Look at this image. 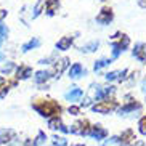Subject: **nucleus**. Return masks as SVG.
I'll list each match as a JSON object with an SVG mask.
<instances>
[{"label":"nucleus","instance_id":"9","mask_svg":"<svg viewBox=\"0 0 146 146\" xmlns=\"http://www.w3.org/2000/svg\"><path fill=\"white\" fill-rule=\"evenodd\" d=\"M82 95H84V92L80 88H77V87H74L69 93H66V100L68 101H77V100L82 98Z\"/></svg>","mask_w":146,"mask_h":146},{"label":"nucleus","instance_id":"6","mask_svg":"<svg viewBox=\"0 0 146 146\" xmlns=\"http://www.w3.org/2000/svg\"><path fill=\"white\" fill-rule=\"evenodd\" d=\"M125 74H127V69H122V71H112V72H108L104 76L108 82H112V80H122L125 77Z\"/></svg>","mask_w":146,"mask_h":146},{"label":"nucleus","instance_id":"27","mask_svg":"<svg viewBox=\"0 0 146 146\" xmlns=\"http://www.w3.org/2000/svg\"><path fill=\"white\" fill-rule=\"evenodd\" d=\"M138 125H140V132H141L143 135H146V116L140 120V124H138Z\"/></svg>","mask_w":146,"mask_h":146},{"label":"nucleus","instance_id":"34","mask_svg":"<svg viewBox=\"0 0 146 146\" xmlns=\"http://www.w3.org/2000/svg\"><path fill=\"white\" fill-rule=\"evenodd\" d=\"M2 42H3V37H0V45H2Z\"/></svg>","mask_w":146,"mask_h":146},{"label":"nucleus","instance_id":"29","mask_svg":"<svg viewBox=\"0 0 146 146\" xmlns=\"http://www.w3.org/2000/svg\"><path fill=\"white\" fill-rule=\"evenodd\" d=\"M69 112L76 116V114H79V108H74V106H71V108H69Z\"/></svg>","mask_w":146,"mask_h":146},{"label":"nucleus","instance_id":"8","mask_svg":"<svg viewBox=\"0 0 146 146\" xmlns=\"http://www.w3.org/2000/svg\"><path fill=\"white\" fill-rule=\"evenodd\" d=\"M82 72L85 74V71L82 69V66L79 64V63H76V64H72L71 68H69V77H71V79H77V77H80Z\"/></svg>","mask_w":146,"mask_h":146},{"label":"nucleus","instance_id":"32","mask_svg":"<svg viewBox=\"0 0 146 146\" xmlns=\"http://www.w3.org/2000/svg\"><path fill=\"white\" fill-rule=\"evenodd\" d=\"M3 60H5V53L0 52V61H3Z\"/></svg>","mask_w":146,"mask_h":146},{"label":"nucleus","instance_id":"23","mask_svg":"<svg viewBox=\"0 0 146 146\" xmlns=\"http://www.w3.org/2000/svg\"><path fill=\"white\" fill-rule=\"evenodd\" d=\"M109 63H111V60H100V61H96V63H95V71H100L101 68L108 66Z\"/></svg>","mask_w":146,"mask_h":146},{"label":"nucleus","instance_id":"19","mask_svg":"<svg viewBox=\"0 0 146 146\" xmlns=\"http://www.w3.org/2000/svg\"><path fill=\"white\" fill-rule=\"evenodd\" d=\"M45 5L48 7V8H47L48 15H53V13H55V8H58V7H60V2H58V0H48Z\"/></svg>","mask_w":146,"mask_h":146},{"label":"nucleus","instance_id":"35","mask_svg":"<svg viewBox=\"0 0 146 146\" xmlns=\"http://www.w3.org/2000/svg\"><path fill=\"white\" fill-rule=\"evenodd\" d=\"M2 84H3V79H0V85H2Z\"/></svg>","mask_w":146,"mask_h":146},{"label":"nucleus","instance_id":"3","mask_svg":"<svg viewBox=\"0 0 146 146\" xmlns=\"http://www.w3.org/2000/svg\"><path fill=\"white\" fill-rule=\"evenodd\" d=\"M112 109H116V103H109V101H101V103L95 104L93 106V111L95 112H100V114H106V112L112 111Z\"/></svg>","mask_w":146,"mask_h":146},{"label":"nucleus","instance_id":"18","mask_svg":"<svg viewBox=\"0 0 146 146\" xmlns=\"http://www.w3.org/2000/svg\"><path fill=\"white\" fill-rule=\"evenodd\" d=\"M48 127H50L52 130H58V129L61 130L63 124H61V120L58 119V117H53V119H50V120H48Z\"/></svg>","mask_w":146,"mask_h":146},{"label":"nucleus","instance_id":"12","mask_svg":"<svg viewBox=\"0 0 146 146\" xmlns=\"http://www.w3.org/2000/svg\"><path fill=\"white\" fill-rule=\"evenodd\" d=\"M114 92V87H108V88H100L98 85H96V93H95V98L96 100H103L104 96H108L109 93H112Z\"/></svg>","mask_w":146,"mask_h":146},{"label":"nucleus","instance_id":"37","mask_svg":"<svg viewBox=\"0 0 146 146\" xmlns=\"http://www.w3.org/2000/svg\"><path fill=\"white\" fill-rule=\"evenodd\" d=\"M76 146H80V145H76Z\"/></svg>","mask_w":146,"mask_h":146},{"label":"nucleus","instance_id":"36","mask_svg":"<svg viewBox=\"0 0 146 146\" xmlns=\"http://www.w3.org/2000/svg\"><path fill=\"white\" fill-rule=\"evenodd\" d=\"M137 146H143V145H141V143H138V145H137Z\"/></svg>","mask_w":146,"mask_h":146},{"label":"nucleus","instance_id":"11","mask_svg":"<svg viewBox=\"0 0 146 146\" xmlns=\"http://www.w3.org/2000/svg\"><path fill=\"white\" fill-rule=\"evenodd\" d=\"M72 45V37H63L56 42V48L58 50H68L69 47Z\"/></svg>","mask_w":146,"mask_h":146},{"label":"nucleus","instance_id":"13","mask_svg":"<svg viewBox=\"0 0 146 146\" xmlns=\"http://www.w3.org/2000/svg\"><path fill=\"white\" fill-rule=\"evenodd\" d=\"M40 45V40L39 39H32V40H29V42L27 43H24V45H23L21 47V52H29V50H32V48H37Z\"/></svg>","mask_w":146,"mask_h":146},{"label":"nucleus","instance_id":"31","mask_svg":"<svg viewBox=\"0 0 146 146\" xmlns=\"http://www.w3.org/2000/svg\"><path fill=\"white\" fill-rule=\"evenodd\" d=\"M138 3H140V7H146V0H138Z\"/></svg>","mask_w":146,"mask_h":146},{"label":"nucleus","instance_id":"1","mask_svg":"<svg viewBox=\"0 0 146 146\" xmlns=\"http://www.w3.org/2000/svg\"><path fill=\"white\" fill-rule=\"evenodd\" d=\"M34 109L43 117H50V116L58 117V114H60V111H61V108L56 103H53L52 100H45V101H42V103H35Z\"/></svg>","mask_w":146,"mask_h":146},{"label":"nucleus","instance_id":"16","mask_svg":"<svg viewBox=\"0 0 146 146\" xmlns=\"http://www.w3.org/2000/svg\"><path fill=\"white\" fill-rule=\"evenodd\" d=\"M130 140H133V132L132 130H125V132L122 133V137H120V145L125 146Z\"/></svg>","mask_w":146,"mask_h":146},{"label":"nucleus","instance_id":"24","mask_svg":"<svg viewBox=\"0 0 146 146\" xmlns=\"http://www.w3.org/2000/svg\"><path fill=\"white\" fill-rule=\"evenodd\" d=\"M45 3V0H39L37 2V5L34 7V13H32V18H37L40 15V8H42V5Z\"/></svg>","mask_w":146,"mask_h":146},{"label":"nucleus","instance_id":"21","mask_svg":"<svg viewBox=\"0 0 146 146\" xmlns=\"http://www.w3.org/2000/svg\"><path fill=\"white\" fill-rule=\"evenodd\" d=\"M53 146H68V141H66V138L53 137Z\"/></svg>","mask_w":146,"mask_h":146},{"label":"nucleus","instance_id":"2","mask_svg":"<svg viewBox=\"0 0 146 146\" xmlns=\"http://www.w3.org/2000/svg\"><path fill=\"white\" fill-rule=\"evenodd\" d=\"M111 47H112V58H117L120 55V52H124L125 48L129 47V37H124V42H122V39H120V42H112Z\"/></svg>","mask_w":146,"mask_h":146},{"label":"nucleus","instance_id":"30","mask_svg":"<svg viewBox=\"0 0 146 146\" xmlns=\"http://www.w3.org/2000/svg\"><path fill=\"white\" fill-rule=\"evenodd\" d=\"M7 16V10H0V23H2V19Z\"/></svg>","mask_w":146,"mask_h":146},{"label":"nucleus","instance_id":"17","mask_svg":"<svg viewBox=\"0 0 146 146\" xmlns=\"http://www.w3.org/2000/svg\"><path fill=\"white\" fill-rule=\"evenodd\" d=\"M48 77H50V72H48V71H39V72L35 74V82H37V84H42V82L47 80Z\"/></svg>","mask_w":146,"mask_h":146},{"label":"nucleus","instance_id":"25","mask_svg":"<svg viewBox=\"0 0 146 146\" xmlns=\"http://www.w3.org/2000/svg\"><path fill=\"white\" fill-rule=\"evenodd\" d=\"M13 69H15V64H13V63H8V64H5V66L0 68V72H2V74H10Z\"/></svg>","mask_w":146,"mask_h":146},{"label":"nucleus","instance_id":"5","mask_svg":"<svg viewBox=\"0 0 146 146\" xmlns=\"http://www.w3.org/2000/svg\"><path fill=\"white\" fill-rule=\"evenodd\" d=\"M133 56L140 61H146V43H137L133 50Z\"/></svg>","mask_w":146,"mask_h":146},{"label":"nucleus","instance_id":"20","mask_svg":"<svg viewBox=\"0 0 146 146\" xmlns=\"http://www.w3.org/2000/svg\"><path fill=\"white\" fill-rule=\"evenodd\" d=\"M45 140H47L45 132H39V135H37V138H35V141L32 143V146H43L45 145Z\"/></svg>","mask_w":146,"mask_h":146},{"label":"nucleus","instance_id":"33","mask_svg":"<svg viewBox=\"0 0 146 146\" xmlns=\"http://www.w3.org/2000/svg\"><path fill=\"white\" fill-rule=\"evenodd\" d=\"M141 85H143V90L146 92V79H145V80H143V84H141Z\"/></svg>","mask_w":146,"mask_h":146},{"label":"nucleus","instance_id":"15","mask_svg":"<svg viewBox=\"0 0 146 146\" xmlns=\"http://www.w3.org/2000/svg\"><path fill=\"white\" fill-rule=\"evenodd\" d=\"M98 47H100V42L98 40H95V42H90V43H87V45H84L80 50L82 52H85V53H90V52H95Z\"/></svg>","mask_w":146,"mask_h":146},{"label":"nucleus","instance_id":"7","mask_svg":"<svg viewBox=\"0 0 146 146\" xmlns=\"http://www.w3.org/2000/svg\"><path fill=\"white\" fill-rule=\"evenodd\" d=\"M88 135L93 137V138H96V140H103V138L108 135V132L104 129H101L100 125H95V127H92V129L88 130Z\"/></svg>","mask_w":146,"mask_h":146},{"label":"nucleus","instance_id":"22","mask_svg":"<svg viewBox=\"0 0 146 146\" xmlns=\"http://www.w3.org/2000/svg\"><path fill=\"white\" fill-rule=\"evenodd\" d=\"M68 63H69L68 58H63V60H60V66H56V74H61V72H63V69L68 66Z\"/></svg>","mask_w":146,"mask_h":146},{"label":"nucleus","instance_id":"28","mask_svg":"<svg viewBox=\"0 0 146 146\" xmlns=\"http://www.w3.org/2000/svg\"><path fill=\"white\" fill-rule=\"evenodd\" d=\"M7 34H8V27L3 26V24H0V37H7Z\"/></svg>","mask_w":146,"mask_h":146},{"label":"nucleus","instance_id":"4","mask_svg":"<svg viewBox=\"0 0 146 146\" xmlns=\"http://www.w3.org/2000/svg\"><path fill=\"white\" fill-rule=\"evenodd\" d=\"M112 19V11L109 8H103L101 10V13L96 16V21L100 24H109V21Z\"/></svg>","mask_w":146,"mask_h":146},{"label":"nucleus","instance_id":"26","mask_svg":"<svg viewBox=\"0 0 146 146\" xmlns=\"http://www.w3.org/2000/svg\"><path fill=\"white\" fill-rule=\"evenodd\" d=\"M138 104L137 103H132V104H127V106H124L122 109H120V114H124V112H129V111H133V109H138Z\"/></svg>","mask_w":146,"mask_h":146},{"label":"nucleus","instance_id":"10","mask_svg":"<svg viewBox=\"0 0 146 146\" xmlns=\"http://www.w3.org/2000/svg\"><path fill=\"white\" fill-rule=\"evenodd\" d=\"M15 140V132L13 130H7V129H2L0 130V143H8Z\"/></svg>","mask_w":146,"mask_h":146},{"label":"nucleus","instance_id":"14","mask_svg":"<svg viewBox=\"0 0 146 146\" xmlns=\"http://www.w3.org/2000/svg\"><path fill=\"white\" fill-rule=\"evenodd\" d=\"M18 79H27L32 74V69L31 68H27V66H21V68L18 69Z\"/></svg>","mask_w":146,"mask_h":146}]
</instances>
